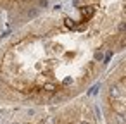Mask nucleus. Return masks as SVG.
<instances>
[{
    "instance_id": "obj_6",
    "label": "nucleus",
    "mask_w": 126,
    "mask_h": 124,
    "mask_svg": "<svg viewBox=\"0 0 126 124\" xmlns=\"http://www.w3.org/2000/svg\"><path fill=\"white\" fill-rule=\"evenodd\" d=\"M45 90L47 91H52V90H55V86L54 84H45Z\"/></svg>"
},
{
    "instance_id": "obj_5",
    "label": "nucleus",
    "mask_w": 126,
    "mask_h": 124,
    "mask_svg": "<svg viewBox=\"0 0 126 124\" xmlns=\"http://www.w3.org/2000/svg\"><path fill=\"white\" fill-rule=\"evenodd\" d=\"M36 14H38V11H36V9H31L28 16H30V17H33V16H36Z\"/></svg>"
},
{
    "instance_id": "obj_4",
    "label": "nucleus",
    "mask_w": 126,
    "mask_h": 124,
    "mask_svg": "<svg viewBox=\"0 0 126 124\" xmlns=\"http://www.w3.org/2000/svg\"><path fill=\"white\" fill-rule=\"evenodd\" d=\"M116 121H117V124H124V119H123V114H121V115H117V117H116Z\"/></svg>"
},
{
    "instance_id": "obj_1",
    "label": "nucleus",
    "mask_w": 126,
    "mask_h": 124,
    "mask_svg": "<svg viewBox=\"0 0 126 124\" xmlns=\"http://www.w3.org/2000/svg\"><path fill=\"white\" fill-rule=\"evenodd\" d=\"M79 12L83 14V17H85V21H86L88 17H92V16H93L95 9H93L92 5H85V7H81V9H79Z\"/></svg>"
},
{
    "instance_id": "obj_3",
    "label": "nucleus",
    "mask_w": 126,
    "mask_h": 124,
    "mask_svg": "<svg viewBox=\"0 0 126 124\" xmlns=\"http://www.w3.org/2000/svg\"><path fill=\"white\" fill-rule=\"evenodd\" d=\"M66 24H67V28H74V23H73V19H66Z\"/></svg>"
},
{
    "instance_id": "obj_2",
    "label": "nucleus",
    "mask_w": 126,
    "mask_h": 124,
    "mask_svg": "<svg viewBox=\"0 0 126 124\" xmlns=\"http://www.w3.org/2000/svg\"><path fill=\"white\" fill-rule=\"evenodd\" d=\"M109 95H110L112 98H119V96H123V91H121V90H119L117 86H112V88H110V93H109Z\"/></svg>"
},
{
    "instance_id": "obj_7",
    "label": "nucleus",
    "mask_w": 126,
    "mask_h": 124,
    "mask_svg": "<svg viewBox=\"0 0 126 124\" xmlns=\"http://www.w3.org/2000/svg\"><path fill=\"white\" fill-rule=\"evenodd\" d=\"M79 124H88V122H79Z\"/></svg>"
},
{
    "instance_id": "obj_8",
    "label": "nucleus",
    "mask_w": 126,
    "mask_h": 124,
    "mask_svg": "<svg viewBox=\"0 0 126 124\" xmlns=\"http://www.w3.org/2000/svg\"><path fill=\"white\" fill-rule=\"evenodd\" d=\"M16 124H17V122H16Z\"/></svg>"
}]
</instances>
